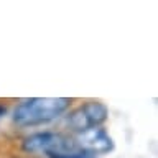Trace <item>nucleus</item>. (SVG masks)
<instances>
[{
    "label": "nucleus",
    "instance_id": "1",
    "mask_svg": "<svg viewBox=\"0 0 158 158\" xmlns=\"http://www.w3.org/2000/svg\"><path fill=\"white\" fill-rule=\"evenodd\" d=\"M71 106L68 97H30L23 99L12 112V120L18 127H36L59 118Z\"/></svg>",
    "mask_w": 158,
    "mask_h": 158
},
{
    "label": "nucleus",
    "instance_id": "2",
    "mask_svg": "<svg viewBox=\"0 0 158 158\" xmlns=\"http://www.w3.org/2000/svg\"><path fill=\"white\" fill-rule=\"evenodd\" d=\"M23 150L28 153H44V155H58L77 150L74 138L59 132H36L28 135L23 140Z\"/></svg>",
    "mask_w": 158,
    "mask_h": 158
},
{
    "label": "nucleus",
    "instance_id": "3",
    "mask_svg": "<svg viewBox=\"0 0 158 158\" xmlns=\"http://www.w3.org/2000/svg\"><path fill=\"white\" fill-rule=\"evenodd\" d=\"M109 117V109L101 101H87L66 115V125L73 132H84L94 127H102Z\"/></svg>",
    "mask_w": 158,
    "mask_h": 158
},
{
    "label": "nucleus",
    "instance_id": "4",
    "mask_svg": "<svg viewBox=\"0 0 158 158\" xmlns=\"http://www.w3.org/2000/svg\"><path fill=\"white\" fill-rule=\"evenodd\" d=\"M74 143H76L77 150H81L89 155H106V153L114 150V138L110 137L104 127H94L89 130L79 132L74 137Z\"/></svg>",
    "mask_w": 158,
    "mask_h": 158
},
{
    "label": "nucleus",
    "instance_id": "5",
    "mask_svg": "<svg viewBox=\"0 0 158 158\" xmlns=\"http://www.w3.org/2000/svg\"><path fill=\"white\" fill-rule=\"evenodd\" d=\"M48 158H96L94 155H89V153H84L81 150H74L69 153H58V155H49Z\"/></svg>",
    "mask_w": 158,
    "mask_h": 158
},
{
    "label": "nucleus",
    "instance_id": "6",
    "mask_svg": "<svg viewBox=\"0 0 158 158\" xmlns=\"http://www.w3.org/2000/svg\"><path fill=\"white\" fill-rule=\"evenodd\" d=\"M5 112H7V107H5V106H2V104H0V117H2V115H3Z\"/></svg>",
    "mask_w": 158,
    "mask_h": 158
}]
</instances>
